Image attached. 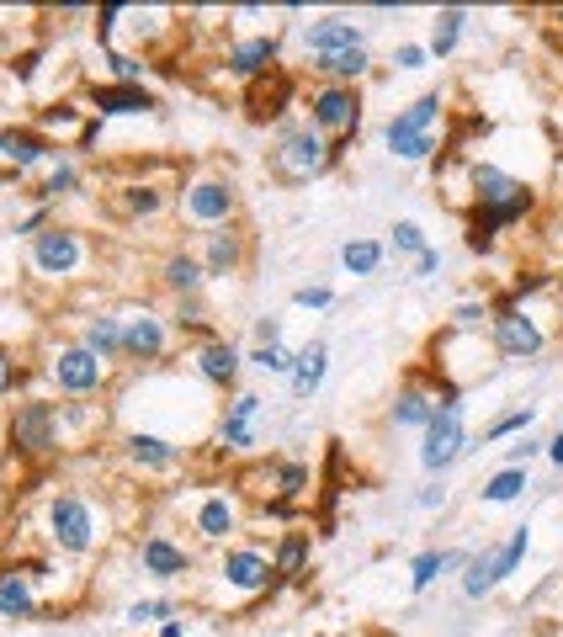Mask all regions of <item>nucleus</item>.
<instances>
[{
	"mask_svg": "<svg viewBox=\"0 0 563 637\" xmlns=\"http://www.w3.org/2000/svg\"><path fill=\"white\" fill-rule=\"evenodd\" d=\"M192 361H197V372H202V383H213V388H235L240 383V346L235 340H224V335H207L197 351H192Z\"/></svg>",
	"mask_w": 563,
	"mask_h": 637,
	"instance_id": "nucleus-15",
	"label": "nucleus"
},
{
	"mask_svg": "<svg viewBox=\"0 0 563 637\" xmlns=\"http://www.w3.org/2000/svg\"><path fill=\"white\" fill-rule=\"evenodd\" d=\"M192 526H197L202 542H229V537L240 531V505H235V494H202L197 505H192Z\"/></svg>",
	"mask_w": 563,
	"mask_h": 637,
	"instance_id": "nucleus-18",
	"label": "nucleus"
},
{
	"mask_svg": "<svg viewBox=\"0 0 563 637\" xmlns=\"http://www.w3.org/2000/svg\"><path fill=\"white\" fill-rule=\"evenodd\" d=\"M303 112H309V128L314 133H335V159L346 155V139L362 128V91L357 85H320L309 101H303Z\"/></svg>",
	"mask_w": 563,
	"mask_h": 637,
	"instance_id": "nucleus-3",
	"label": "nucleus"
},
{
	"mask_svg": "<svg viewBox=\"0 0 563 637\" xmlns=\"http://www.w3.org/2000/svg\"><path fill=\"white\" fill-rule=\"evenodd\" d=\"M0 187H5V170H0Z\"/></svg>",
	"mask_w": 563,
	"mask_h": 637,
	"instance_id": "nucleus-55",
	"label": "nucleus"
},
{
	"mask_svg": "<svg viewBox=\"0 0 563 637\" xmlns=\"http://www.w3.org/2000/svg\"><path fill=\"white\" fill-rule=\"evenodd\" d=\"M122 213L128 218H149V213H160L165 207V192L160 187H122Z\"/></svg>",
	"mask_w": 563,
	"mask_h": 637,
	"instance_id": "nucleus-39",
	"label": "nucleus"
},
{
	"mask_svg": "<svg viewBox=\"0 0 563 637\" xmlns=\"http://www.w3.org/2000/svg\"><path fill=\"white\" fill-rule=\"evenodd\" d=\"M160 281L176 292V298H197L202 281H207V272H202V255H192V250H176V255L160 266Z\"/></svg>",
	"mask_w": 563,
	"mask_h": 637,
	"instance_id": "nucleus-29",
	"label": "nucleus"
},
{
	"mask_svg": "<svg viewBox=\"0 0 563 637\" xmlns=\"http://www.w3.org/2000/svg\"><path fill=\"white\" fill-rule=\"evenodd\" d=\"M48 383H53L59 394L85 398V394H96V388L107 383V361L91 357L81 340H70V346H59V351L48 357Z\"/></svg>",
	"mask_w": 563,
	"mask_h": 637,
	"instance_id": "nucleus-6",
	"label": "nucleus"
},
{
	"mask_svg": "<svg viewBox=\"0 0 563 637\" xmlns=\"http://www.w3.org/2000/svg\"><path fill=\"white\" fill-rule=\"evenodd\" d=\"M383 255H388V250H383L378 239H346V244H340V266H346L351 277H372V272L383 266Z\"/></svg>",
	"mask_w": 563,
	"mask_h": 637,
	"instance_id": "nucleus-33",
	"label": "nucleus"
},
{
	"mask_svg": "<svg viewBox=\"0 0 563 637\" xmlns=\"http://www.w3.org/2000/svg\"><path fill=\"white\" fill-rule=\"evenodd\" d=\"M426 250H431V244H426V229H420L415 218H399V224H394V255H415V261H420Z\"/></svg>",
	"mask_w": 563,
	"mask_h": 637,
	"instance_id": "nucleus-41",
	"label": "nucleus"
},
{
	"mask_svg": "<svg viewBox=\"0 0 563 637\" xmlns=\"http://www.w3.org/2000/svg\"><path fill=\"white\" fill-rule=\"evenodd\" d=\"M261 409H266L261 394H250V388L235 394L224 425H218V446H224V452H250V446H255V420H261Z\"/></svg>",
	"mask_w": 563,
	"mask_h": 637,
	"instance_id": "nucleus-16",
	"label": "nucleus"
},
{
	"mask_svg": "<svg viewBox=\"0 0 563 637\" xmlns=\"http://www.w3.org/2000/svg\"><path fill=\"white\" fill-rule=\"evenodd\" d=\"M526 192L516 176H505L500 165H474V207L479 213H494V207H511V202H526Z\"/></svg>",
	"mask_w": 563,
	"mask_h": 637,
	"instance_id": "nucleus-21",
	"label": "nucleus"
},
{
	"mask_svg": "<svg viewBox=\"0 0 563 637\" xmlns=\"http://www.w3.org/2000/svg\"><path fill=\"white\" fill-rule=\"evenodd\" d=\"M542 346H548V335H542V324L526 314L522 303H505V309L494 314V351H500V357L526 361V357H537Z\"/></svg>",
	"mask_w": 563,
	"mask_h": 637,
	"instance_id": "nucleus-10",
	"label": "nucleus"
},
{
	"mask_svg": "<svg viewBox=\"0 0 563 637\" xmlns=\"http://www.w3.org/2000/svg\"><path fill=\"white\" fill-rule=\"evenodd\" d=\"M446 398H436L426 383H404L394 404H388V420L399 425V431H426L431 420H436V409H442Z\"/></svg>",
	"mask_w": 563,
	"mask_h": 637,
	"instance_id": "nucleus-22",
	"label": "nucleus"
},
{
	"mask_svg": "<svg viewBox=\"0 0 563 637\" xmlns=\"http://www.w3.org/2000/svg\"><path fill=\"white\" fill-rule=\"evenodd\" d=\"M468 557L474 553H420L415 563H409V590H431L442 574H452V568H468Z\"/></svg>",
	"mask_w": 563,
	"mask_h": 637,
	"instance_id": "nucleus-32",
	"label": "nucleus"
},
{
	"mask_svg": "<svg viewBox=\"0 0 563 637\" xmlns=\"http://www.w3.org/2000/svg\"><path fill=\"white\" fill-rule=\"evenodd\" d=\"M526 548H531V531H526V526H516L505 548L474 553V557H468V574H463V596H468V600H483L489 590H494V585H500V579H511V574H516V563L526 557Z\"/></svg>",
	"mask_w": 563,
	"mask_h": 637,
	"instance_id": "nucleus-5",
	"label": "nucleus"
},
{
	"mask_svg": "<svg viewBox=\"0 0 563 637\" xmlns=\"http://www.w3.org/2000/svg\"><path fill=\"white\" fill-rule=\"evenodd\" d=\"M431 64V48L426 43H399L394 48V70H426Z\"/></svg>",
	"mask_w": 563,
	"mask_h": 637,
	"instance_id": "nucleus-45",
	"label": "nucleus"
},
{
	"mask_svg": "<svg viewBox=\"0 0 563 637\" xmlns=\"http://www.w3.org/2000/svg\"><path fill=\"white\" fill-rule=\"evenodd\" d=\"M463 27H468V11H457V5H446V11H436V27H431V59H446L452 48H457V38H463Z\"/></svg>",
	"mask_w": 563,
	"mask_h": 637,
	"instance_id": "nucleus-34",
	"label": "nucleus"
},
{
	"mask_svg": "<svg viewBox=\"0 0 563 637\" xmlns=\"http://www.w3.org/2000/svg\"><path fill=\"white\" fill-rule=\"evenodd\" d=\"M272 165H277V176H287V181H314V176H324L335 165V149H330V139L314 133L309 122H277Z\"/></svg>",
	"mask_w": 563,
	"mask_h": 637,
	"instance_id": "nucleus-2",
	"label": "nucleus"
},
{
	"mask_svg": "<svg viewBox=\"0 0 563 637\" xmlns=\"http://www.w3.org/2000/svg\"><path fill=\"white\" fill-rule=\"evenodd\" d=\"M107 64H112L118 85H144V59H133V53H107Z\"/></svg>",
	"mask_w": 563,
	"mask_h": 637,
	"instance_id": "nucleus-44",
	"label": "nucleus"
},
{
	"mask_svg": "<svg viewBox=\"0 0 563 637\" xmlns=\"http://www.w3.org/2000/svg\"><path fill=\"white\" fill-rule=\"evenodd\" d=\"M442 107H446L442 91L415 96L404 112H394V118H388V128H383V144H388V149H399V144H409V139H426V133H431V122L442 118Z\"/></svg>",
	"mask_w": 563,
	"mask_h": 637,
	"instance_id": "nucleus-13",
	"label": "nucleus"
},
{
	"mask_svg": "<svg viewBox=\"0 0 563 637\" xmlns=\"http://www.w3.org/2000/svg\"><path fill=\"white\" fill-rule=\"evenodd\" d=\"M122 616H128V627H149V622H170L181 611H176V600H133Z\"/></svg>",
	"mask_w": 563,
	"mask_h": 637,
	"instance_id": "nucleus-40",
	"label": "nucleus"
},
{
	"mask_svg": "<svg viewBox=\"0 0 563 637\" xmlns=\"http://www.w3.org/2000/svg\"><path fill=\"white\" fill-rule=\"evenodd\" d=\"M81 346L91 351V357H101L107 366L122 357V318L118 314H91L81 329Z\"/></svg>",
	"mask_w": 563,
	"mask_h": 637,
	"instance_id": "nucleus-28",
	"label": "nucleus"
},
{
	"mask_svg": "<svg viewBox=\"0 0 563 637\" xmlns=\"http://www.w3.org/2000/svg\"><path fill=\"white\" fill-rule=\"evenodd\" d=\"M303 489H309V468H303V462H277V468H272V494H277V505H292Z\"/></svg>",
	"mask_w": 563,
	"mask_h": 637,
	"instance_id": "nucleus-36",
	"label": "nucleus"
},
{
	"mask_svg": "<svg viewBox=\"0 0 563 637\" xmlns=\"http://www.w3.org/2000/svg\"><path fill=\"white\" fill-rule=\"evenodd\" d=\"M303 563H309V531H282L277 557H272V590L292 585L303 574Z\"/></svg>",
	"mask_w": 563,
	"mask_h": 637,
	"instance_id": "nucleus-30",
	"label": "nucleus"
},
{
	"mask_svg": "<svg viewBox=\"0 0 563 637\" xmlns=\"http://www.w3.org/2000/svg\"><path fill=\"white\" fill-rule=\"evenodd\" d=\"M235 207H240V192H235L229 181H218V176H197V181H187V192H181V213H187L192 224H207V229H224V224L235 218Z\"/></svg>",
	"mask_w": 563,
	"mask_h": 637,
	"instance_id": "nucleus-8",
	"label": "nucleus"
},
{
	"mask_svg": "<svg viewBox=\"0 0 563 637\" xmlns=\"http://www.w3.org/2000/svg\"><path fill=\"white\" fill-rule=\"evenodd\" d=\"M244 361H250L255 372H266V377H292V361H298V351H287V346H255Z\"/></svg>",
	"mask_w": 563,
	"mask_h": 637,
	"instance_id": "nucleus-38",
	"label": "nucleus"
},
{
	"mask_svg": "<svg viewBox=\"0 0 563 637\" xmlns=\"http://www.w3.org/2000/svg\"><path fill=\"white\" fill-rule=\"evenodd\" d=\"M75 122H81V118H75L70 107H59V112H43V118H38V133H43V139H48V133H75Z\"/></svg>",
	"mask_w": 563,
	"mask_h": 637,
	"instance_id": "nucleus-47",
	"label": "nucleus"
},
{
	"mask_svg": "<svg viewBox=\"0 0 563 637\" xmlns=\"http://www.w3.org/2000/svg\"><path fill=\"white\" fill-rule=\"evenodd\" d=\"M415 505H420V510H436V505H446V489L442 483H426V489L415 494Z\"/></svg>",
	"mask_w": 563,
	"mask_h": 637,
	"instance_id": "nucleus-51",
	"label": "nucleus"
},
{
	"mask_svg": "<svg viewBox=\"0 0 563 637\" xmlns=\"http://www.w3.org/2000/svg\"><path fill=\"white\" fill-rule=\"evenodd\" d=\"M292 303H298V309H330V303H335V292H330V287H298V292H292Z\"/></svg>",
	"mask_w": 563,
	"mask_h": 637,
	"instance_id": "nucleus-48",
	"label": "nucleus"
},
{
	"mask_svg": "<svg viewBox=\"0 0 563 637\" xmlns=\"http://www.w3.org/2000/svg\"><path fill=\"white\" fill-rule=\"evenodd\" d=\"M160 101L144 91V85H91V112L96 118H139V112H155Z\"/></svg>",
	"mask_w": 563,
	"mask_h": 637,
	"instance_id": "nucleus-20",
	"label": "nucleus"
},
{
	"mask_svg": "<svg viewBox=\"0 0 563 637\" xmlns=\"http://www.w3.org/2000/svg\"><path fill=\"white\" fill-rule=\"evenodd\" d=\"M463 452H468V436H463V404H457V398H446L442 409H436V420L426 425L420 468H426V473H446Z\"/></svg>",
	"mask_w": 563,
	"mask_h": 637,
	"instance_id": "nucleus-7",
	"label": "nucleus"
},
{
	"mask_svg": "<svg viewBox=\"0 0 563 637\" xmlns=\"http://www.w3.org/2000/svg\"><path fill=\"white\" fill-rule=\"evenodd\" d=\"M96 537H101V516H96V505L85 494L64 489V494L48 500V542L59 553H91Z\"/></svg>",
	"mask_w": 563,
	"mask_h": 637,
	"instance_id": "nucleus-4",
	"label": "nucleus"
},
{
	"mask_svg": "<svg viewBox=\"0 0 563 637\" xmlns=\"http://www.w3.org/2000/svg\"><path fill=\"white\" fill-rule=\"evenodd\" d=\"M48 155H53V144L43 139L38 128H0V159L11 165V176H22V170L43 165Z\"/></svg>",
	"mask_w": 563,
	"mask_h": 637,
	"instance_id": "nucleus-24",
	"label": "nucleus"
},
{
	"mask_svg": "<svg viewBox=\"0 0 563 637\" xmlns=\"http://www.w3.org/2000/svg\"><path fill=\"white\" fill-rule=\"evenodd\" d=\"M436 272H442V250L431 244V250H426V255L415 261V277H436Z\"/></svg>",
	"mask_w": 563,
	"mask_h": 637,
	"instance_id": "nucleus-52",
	"label": "nucleus"
},
{
	"mask_svg": "<svg viewBox=\"0 0 563 637\" xmlns=\"http://www.w3.org/2000/svg\"><path fill=\"white\" fill-rule=\"evenodd\" d=\"M314 70L324 75V85H357V80L372 70V53H367V48H346V53L314 59Z\"/></svg>",
	"mask_w": 563,
	"mask_h": 637,
	"instance_id": "nucleus-31",
	"label": "nucleus"
},
{
	"mask_svg": "<svg viewBox=\"0 0 563 637\" xmlns=\"http://www.w3.org/2000/svg\"><path fill=\"white\" fill-rule=\"evenodd\" d=\"M160 637H187V622H181V616H170V622H160Z\"/></svg>",
	"mask_w": 563,
	"mask_h": 637,
	"instance_id": "nucleus-53",
	"label": "nucleus"
},
{
	"mask_svg": "<svg viewBox=\"0 0 563 637\" xmlns=\"http://www.w3.org/2000/svg\"><path fill=\"white\" fill-rule=\"evenodd\" d=\"M122 357L128 361H160L165 357V318L155 309L122 314Z\"/></svg>",
	"mask_w": 563,
	"mask_h": 637,
	"instance_id": "nucleus-12",
	"label": "nucleus"
},
{
	"mask_svg": "<svg viewBox=\"0 0 563 637\" xmlns=\"http://www.w3.org/2000/svg\"><path fill=\"white\" fill-rule=\"evenodd\" d=\"M85 266V244L75 229L48 224L43 235H33V272L38 277H75Z\"/></svg>",
	"mask_w": 563,
	"mask_h": 637,
	"instance_id": "nucleus-9",
	"label": "nucleus"
},
{
	"mask_svg": "<svg viewBox=\"0 0 563 637\" xmlns=\"http://www.w3.org/2000/svg\"><path fill=\"white\" fill-rule=\"evenodd\" d=\"M16 383H22V366H16V361H11V351L0 346V394H11Z\"/></svg>",
	"mask_w": 563,
	"mask_h": 637,
	"instance_id": "nucleus-50",
	"label": "nucleus"
},
{
	"mask_svg": "<svg viewBox=\"0 0 563 637\" xmlns=\"http://www.w3.org/2000/svg\"><path fill=\"white\" fill-rule=\"evenodd\" d=\"M122 446H128V462L144 468V473H170V468H181V457H187L176 441L155 436V431H133Z\"/></svg>",
	"mask_w": 563,
	"mask_h": 637,
	"instance_id": "nucleus-23",
	"label": "nucleus"
},
{
	"mask_svg": "<svg viewBox=\"0 0 563 637\" xmlns=\"http://www.w3.org/2000/svg\"><path fill=\"white\" fill-rule=\"evenodd\" d=\"M537 446H542V441H531V436H522L516 446H505V468H526V462L537 457Z\"/></svg>",
	"mask_w": 563,
	"mask_h": 637,
	"instance_id": "nucleus-49",
	"label": "nucleus"
},
{
	"mask_svg": "<svg viewBox=\"0 0 563 637\" xmlns=\"http://www.w3.org/2000/svg\"><path fill=\"white\" fill-rule=\"evenodd\" d=\"M0 616H11V622L38 616V590H33V574L22 563L0 568Z\"/></svg>",
	"mask_w": 563,
	"mask_h": 637,
	"instance_id": "nucleus-26",
	"label": "nucleus"
},
{
	"mask_svg": "<svg viewBox=\"0 0 563 637\" xmlns=\"http://www.w3.org/2000/svg\"><path fill=\"white\" fill-rule=\"evenodd\" d=\"M522 489H526V468H500L494 478H483L479 500L483 505H511V500H522Z\"/></svg>",
	"mask_w": 563,
	"mask_h": 637,
	"instance_id": "nucleus-35",
	"label": "nucleus"
},
{
	"mask_svg": "<svg viewBox=\"0 0 563 637\" xmlns=\"http://www.w3.org/2000/svg\"><path fill=\"white\" fill-rule=\"evenodd\" d=\"M367 33L351 22V16H314L303 22V48L314 59H330V53H346V48H367Z\"/></svg>",
	"mask_w": 563,
	"mask_h": 637,
	"instance_id": "nucleus-14",
	"label": "nucleus"
},
{
	"mask_svg": "<svg viewBox=\"0 0 563 637\" xmlns=\"http://www.w3.org/2000/svg\"><path fill=\"white\" fill-rule=\"evenodd\" d=\"M75 187H81V165H75V159H59V165L48 170V181H43V192H38V197L48 202V207H53L59 197H70Z\"/></svg>",
	"mask_w": 563,
	"mask_h": 637,
	"instance_id": "nucleus-37",
	"label": "nucleus"
},
{
	"mask_svg": "<svg viewBox=\"0 0 563 637\" xmlns=\"http://www.w3.org/2000/svg\"><path fill=\"white\" fill-rule=\"evenodd\" d=\"M324 372H330V346L324 340H309L303 351H298V361H292V398L298 404H309V398L320 394V383H324Z\"/></svg>",
	"mask_w": 563,
	"mask_h": 637,
	"instance_id": "nucleus-27",
	"label": "nucleus"
},
{
	"mask_svg": "<svg viewBox=\"0 0 563 637\" xmlns=\"http://www.w3.org/2000/svg\"><path fill=\"white\" fill-rule=\"evenodd\" d=\"M531 420H537V409L526 404V409H516V414H505V420H494V425L483 431V441H479V446H489V441H500V436H511V431H522V425H531Z\"/></svg>",
	"mask_w": 563,
	"mask_h": 637,
	"instance_id": "nucleus-43",
	"label": "nucleus"
},
{
	"mask_svg": "<svg viewBox=\"0 0 563 637\" xmlns=\"http://www.w3.org/2000/svg\"><path fill=\"white\" fill-rule=\"evenodd\" d=\"M244 261V235H235L229 224L224 229H207V244H202V272L207 277H235Z\"/></svg>",
	"mask_w": 563,
	"mask_h": 637,
	"instance_id": "nucleus-25",
	"label": "nucleus"
},
{
	"mask_svg": "<svg viewBox=\"0 0 563 637\" xmlns=\"http://www.w3.org/2000/svg\"><path fill=\"white\" fill-rule=\"evenodd\" d=\"M139 568H144L149 579H187V574H192V553L176 548L165 531H149V537L139 542Z\"/></svg>",
	"mask_w": 563,
	"mask_h": 637,
	"instance_id": "nucleus-17",
	"label": "nucleus"
},
{
	"mask_svg": "<svg viewBox=\"0 0 563 637\" xmlns=\"http://www.w3.org/2000/svg\"><path fill=\"white\" fill-rule=\"evenodd\" d=\"M548 457H553V462H563V425H559V436H553V446H548Z\"/></svg>",
	"mask_w": 563,
	"mask_h": 637,
	"instance_id": "nucleus-54",
	"label": "nucleus"
},
{
	"mask_svg": "<svg viewBox=\"0 0 563 637\" xmlns=\"http://www.w3.org/2000/svg\"><path fill=\"white\" fill-rule=\"evenodd\" d=\"M277 53H282V38L277 33H266V38H244V43H229V75L240 80H261L277 70Z\"/></svg>",
	"mask_w": 563,
	"mask_h": 637,
	"instance_id": "nucleus-19",
	"label": "nucleus"
},
{
	"mask_svg": "<svg viewBox=\"0 0 563 637\" xmlns=\"http://www.w3.org/2000/svg\"><path fill=\"white\" fill-rule=\"evenodd\" d=\"M483 318H489V309H483V303H457L452 329H457V335H474V329H483Z\"/></svg>",
	"mask_w": 563,
	"mask_h": 637,
	"instance_id": "nucleus-46",
	"label": "nucleus"
},
{
	"mask_svg": "<svg viewBox=\"0 0 563 637\" xmlns=\"http://www.w3.org/2000/svg\"><path fill=\"white\" fill-rule=\"evenodd\" d=\"M64 441H70L64 404L22 398V404L5 414V446H11V457H22V462H43V457H53Z\"/></svg>",
	"mask_w": 563,
	"mask_h": 637,
	"instance_id": "nucleus-1",
	"label": "nucleus"
},
{
	"mask_svg": "<svg viewBox=\"0 0 563 637\" xmlns=\"http://www.w3.org/2000/svg\"><path fill=\"white\" fill-rule=\"evenodd\" d=\"M218 579L240 596H266L272 590V557L255 553V548H229L218 557Z\"/></svg>",
	"mask_w": 563,
	"mask_h": 637,
	"instance_id": "nucleus-11",
	"label": "nucleus"
},
{
	"mask_svg": "<svg viewBox=\"0 0 563 637\" xmlns=\"http://www.w3.org/2000/svg\"><path fill=\"white\" fill-rule=\"evenodd\" d=\"M207 303H202V292L197 298H176V329H192V335H202L207 329Z\"/></svg>",
	"mask_w": 563,
	"mask_h": 637,
	"instance_id": "nucleus-42",
	"label": "nucleus"
}]
</instances>
